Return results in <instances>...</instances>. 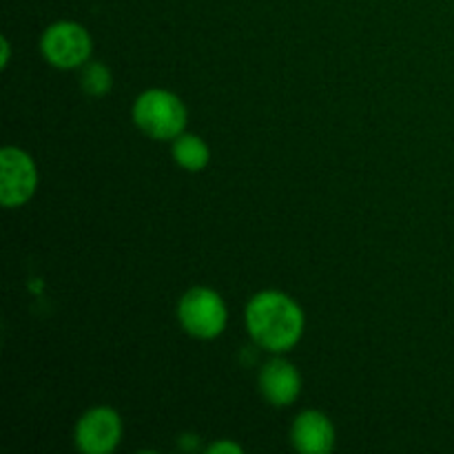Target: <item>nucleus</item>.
<instances>
[{
    "mask_svg": "<svg viewBox=\"0 0 454 454\" xmlns=\"http://www.w3.org/2000/svg\"><path fill=\"white\" fill-rule=\"evenodd\" d=\"M177 319L182 328L195 340H215L224 333L229 310L220 293L213 288L195 286L182 295L177 304Z\"/></svg>",
    "mask_w": 454,
    "mask_h": 454,
    "instance_id": "nucleus-3",
    "label": "nucleus"
},
{
    "mask_svg": "<svg viewBox=\"0 0 454 454\" xmlns=\"http://www.w3.org/2000/svg\"><path fill=\"white\" fill-rule=\"evenodd\" d=\"M260 390L269 403L286 408L297 402L301 393V375L291 362L278 357L264 364L260 371Z\"/></svg>",
    "mask_w": 454,
    "mask_h": 454,
    "instance_id": "nucleus-7",
    "label": "nucleus"
},
{
    "mask_svg": "<svg viewBox=\"0 0 454 454\" xmlns=\"http://www.w3.org/2000/svg\"><path fill=\"white\" fill-rule=\"evenodd\" d=\"M38 186V168L34 158L18 146L0 151V202L4 208H16L29 202Z\"/></svg>",
    "mask_w": 454,
    "mask_h": 454,
    "instance_id": "nucleus-5",
    "label": "nucleus"
},
{
    "mask_svg": "<svg viewBox=\"0 0 454 454\" xmlns=\"http://www.w3.org/2000/svg\"><path fill=\"white\" fill-rule=\"evenodd\" d=\"M208 452H211V454H220V452L242 454V448H239L238 443H233V442H217V443H213L211 448H208Z\"/></svg>",
    "mask_w": 454,
    "mask_h": 454,
    "instance_id": "nucleus-11",
    "label": "nucleus"
},
{
    "mask_svg": "<svg viewBox=\"0 0 454 454\" xmlns=\"http://www.w3.org/2000/svg\"><path fill=\"white\" fill-rule=\"evenodd\" d=\"M80 82H82L84 93L93 98L106 96L114 87V78H111V71L106 69V65L102 62H89L82 67V75H80Z\"/></svg>",
    "mask_w": 454,
    "mask_h": 454,
    "instance_id": "nucleus-10",
    "label": "nucleus"
},
{
    "mask_svg": "<svg viewBox=\"0 0 454 454\" xmlns=\"http://www.w3.org/2000/svg\"><path fill=\"white\" fill-rule=\"evenodd\" d=\"M186 106L167 89H149L133 105V122L153 140H176L186 129Z\"/></svg>",
    "mask_w": 454,
    "mask_h": 454,
    "instance_id": "nucleus-2",
    "label": "nucleus"
},
{
    "mask_svg": "<svg viewBox=\"0 0 454 454\" xmlns=\"http://www.w3.org/2000/svg\"><path fill=\"white\" fill-rule=\"evenodd\" d=\"M247 331L269 353H288L304 335V310L293 297L279 291H262L244 310Z\"/></svg>",
    "mask_w": 454,
    "mask_h": 454,
    "instance_id": "nucleus-1",
    "label": "nucleus"
},
{
    "mask_svg": "<svg viewBox=\"0 0 454 454\" xmlns=\"http://www.w3.org/2000/svg\"><path fill=\"white\" fill-rule=\"evenodd\" d=\"M44 60L56 69H78L91 58L93 40L82 25L74 20L53 22L44 29L40 40Z\"/></svg>",
    "mask_w": 454,
    "mask_h": 454,
    "instance_id": "nucleus-4",
    "label": "nucleus"
},
{
    "mask_svg": "<svg viewBox=\"0 0 454 454\" xmlns=\"http://www.w3.org/2000/svg\"><path fill=\"white\" fill-rule=\"evenodd\" d=\"M3 60H0V67H3V69H7V65H9V56H12V44H9V40L7 38H3Z\"/></svg>",
    "mask_w": 454,
    "mask_h": 454,
    "instance_id": "nucleus-12",
    "label": "nucleus"
},
{
    "mask_svg": "<svg viewBox=\"0 0 454 454\" xmlns=\"http://www.w3.org/2000/svg\"><path fill=\"white\" fill-rule=\"evenodd\" d=\"M173 160L186 171H202L211 162V149L202 137L182 133L173 140Z\"/></svg>",
    "mask_w": 454,
    "mask_h": 454,
    "instance_id": "nucleus-9",
    "label": "nucleus"
},
{
    "mask_svg": "<svg viewBox=\"0 0 454 454\" xmlns=\"http://www.w3.org/2000/svg\"><path fill=\"white\" fill-rule=\"evenodd\" d=\"M122 439V419L114 408L98 406L84 412L75 426V446L84 454H109Z\"/></svg>",
    "mask_w": 454,
    "mask_h": 454,
    "instance_id": "nucleus-6",
    "label": "nucleus"
},
{
    "mask_svg": "<svg viewBox=\"0 0 454 454\" xmlns=\"http://www.w3.org/2000/svg\"><path fill=\"white\" fill-rule=\"evenodd\" d=\"M291 439L297 452L328 454L335 448V426L324 412L306 411L293 421Z\"/></svg>",
    "mask_w": 454,
    "mask_h": 454,
    "instance_id": "nucleus-8",
    "label": "nucleus"
}]
</instances>
